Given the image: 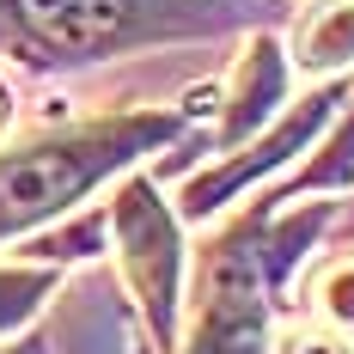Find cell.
Returning a JSON list of instances; mask_svg holds the SVG:
<instances>
[{"mask_svg":"<svg viewBox=\"0 0 354 354\" xmlns=\"http://www.w3.org/2000/svg\"><path fill=\"white\" fill-rule=\"evenodd\" d=\"M171 129L177 116H110V122H86V129L0 153V239L73 208L98 177H110L147 147H159Z\"/></svg>","mask_w":354,"mask_h":354,"instance_id":"1","label":"cell"},{"mask_svg":"<svg viewBox=\"0 0 354 354\" xmlns=\"http://www.w3.org/2000/svg\"><path fill=\"white\" fill-rule=\"evenodd\" d=\"M6 12L43 55H104L129 37L196 25V0H6Z\"/></svg>","mask_w":354,"mask_h":354,"instance_id":"2","label":"cell"},{"mask_svg":"<svg viewBox=\"0 0 354 354\" xmlns=\"http://www.w3.org/2000/svg\"><path fill=\"white\" fill-rule=\"evenodd\" d=\"M263 257H257V220L214 239L189 354H263Z\"/></svg>","mask_w":354,"mask_h":354,"instance_id":"3","label":"cell"},{"mask_svg":"<svg viewBox=\"0 0 354 354\" xmlns=\"http://www.w3.org/2000/svg\"><path fill=\"white\" fill-rule=\"evenodd\" d=\"M110 220H116V245H122V269H129V281H135V299H141V312L153 318V342L171 348L177 269H183L171 214H165V202L153 196V183H122Z\"/></svg>","mask_w":354,"mask_h":354,"instance_id":"4","label":"cell"},{"mask_svg":"<svg viewBox=\"0 0 354 354\" xmlns=\"http://www.w3.org/2000/svg\"><path fill=\"white\" fill-rule=\"evenodd\" d=\"M330 104H336L330 92L306 98V110H299V116H287V122H281V129H275L263 147H257L250 159H232V165H220L214 177H196V183H189V196H183V208H189V214H214L226 196H232V189H239V183H245V177H263L269 165H281L293 147H306V135H312L324 116H330Z\"/></svg>","mask_w":354,"mask_h":354,"instance_id":"5","label":"cell"},{"mask_svg":"<svg viewBox=\"0 0 354 354\" xmlns=\"http://www.w3.org/2000/svg\"><path fill=\"white\" fill-rule=\"evenodd\" d=\"M275 98H281V55H275V43H250V55L239 62V80H232V98H226V135L220 141L250 135Z\"/></svg>","mask_w":354,"mask_h":354,"instance_id":"6","label":"cell"},{"mask_svg":"<svg viewBox=\"0 0 354 354\" xmlns=\"http://www.w3.org/2000/svg\"><path fill=\"white\" fill-rule=\"evenodd\" d=\"M293 55H299V68H312V73L354 62V0H318L306 12L299 37H293Z\"/></svg>","mask_w":354,"mask_h":354,"instance_id":"7","label":"cell"},{"mask_svg":"<svg viewBox=\"0 0 354 354\" xmlns=\"http://www.w3.org/2000/svg\"><path fill=\"white\" fill-rule=\"evenodd\" d=\"M49 287H55V275H43V269H12V275H0V330L25 324L37 306H43Z\"/></svg>","mask_w":354,"mask_h":354,"instance_id":"8","label":"cell"},{"mask_svg":"<svg viewBox=\"0 0 354 354\" xmlns=\"http://www.w3.org/2000/svg\"><path fill=\"white\" fill-rule=\"evenodd\" d=\"M318 306H324V318L336 324L342 336H354V257H342V263H330V269H324Z\"/></svg>","mask_w":354,"mask_h":354,"instance_id":"9","label":"cell"},{"mask_svg":"<svg viewBox=\"0 0 354 354\" xmlns=\"http://www.w3.org/2000/svg\"><path fill=\"white\" fill-rule=\"evenodd\" d=\"M299 183H306V189H330V183L342 189V183H354V116L336 129V141L324 147V159L299 177Z\"/></svg>","mask_w":354,"mask_h":354,"instance_id":"10","label":"cell"},{"mask_svg":"<svg viewBox=\"0 0 354 354\" xmlns=\"http://www.w3.org/2000/svg\"><path fill=\"white\" fill-rule=\"evenodd\" d=\"M275 354H354V348L342 336H324V330H287Z\"/></svg>","mask_w":354,"mask_h":354,"instance_id":"11","label":"cell"},{"mask_svg":"<svg viewBox=\"0 0 354 354\" xmlns=\"http://www.w3.org/2000/svg\"><path fill=\"white\" fill-rule=\"evenodd\" d=\"M0 354H37V342H19V348H0Z\"/></svg>","mask_w":354,"mask_h":354,"instance_id":"12","label":"cell"},{"mask_svg":"<svg viewBox=\"0 0 354 354\" xmlns=\"http://www.w3.org/2000/svg\"><path fill=\"white\" fill-rule=\"evenodd\" d=\"M0 122H6V92H0Z\"/></svg>","mask_w":354,"mask_h":354,"instance_id":"13","label":"cell"}]
</instances>
